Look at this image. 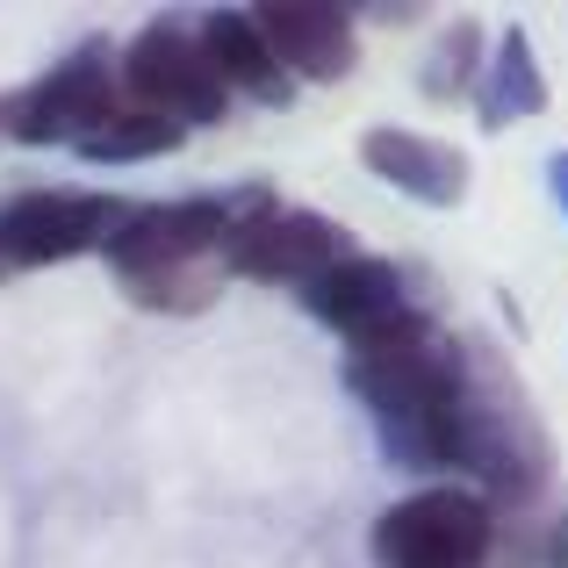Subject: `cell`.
I'll return each instance as SVG.
<instances>
[{"label": "cell", "instance_id": "cell-3", "mask_svg": "<svg viewBox=\"0 0 568 568\" xmlns=\"http://www.w3.org/2000/svg\"><path fill=\"white\" fill-rule=\"evenodd\" d=\"M489 518L483 497L468 489H417L375 518V561L382 568H483L489 555Z\"/></svg>", "mask_w": 568, "mask_h": 568}, {"label": "cell", "instance_id": "cell-9", "mask_svg": "<svg viewBox=\"0 0 568 568\" xmlns=\"http://www.w3.org/2000/svg\"><path fill=\"white\" fill-rule=\"evenodd\" d=\"M260 29L266 58L295 80H346L353 58H361V37H353V14L338 8H310V0H260L245 14Z\"/></svg>", "mask_w": 568, "mask_h": 568}, {"label": "cell", "instance_id": "cell-5", "mask_svg": "<svg viewBox=\"0 0 568 568\" xmlns=\"http://www.w3.org/2000/svg\"><path fill=\"white\" fill-rule=\"evenodd\" d=\"M123 87L130 101H138L144 115H159V123L187 130V123H216L223 115V80L216 65H209L202 37H194L187 22H152L138 43L123 51Z\"/></svg>", "mask_w": 568, "mask_h": 568}, {"label": "cell", "instance_id": "cell-7", "mask_svg": "<svg viewBox=\"0 0 568 568\" xmlns=\"http://www.w3.org/2000/svg\"><path fill=\"white\" fill-rule=\"evenodd\" d=\"M109 51H72L58 72H43L29 94H14L8 138L22 144H87L115 115V80L101 65Z\"/></svg>", "mask_w": 568, "mask_h": 568}, {"label": "cell", "instance_id": "cell-8", "mask_svg": "<svg viewBox=\"0 0 568 568\" xmlns=\"http://www.w3.org/2000/svg\"><path fill=\"white\" fill-rule=\"evenodd\" d=\"M231 237V209L223 202H166V209H138L115 231L109 260L123 281H159V274H187L194 260L223 252Z\"/></svg>", "mask_w": 568, "mask_h": 568}, {"label": "cell", "instance_id": "cell-17", "mask_svg": "<svg viewBox=\"0 0 568 568\" xmlns=\"http://www.w3.org/2000/svg\"><path fill=\"white\" fill-rule=\"evenodd\" d=\"M555 568H568V518L555 526Z\"/></svg>", "mask_w": 568, "mask_h": 568}, {"label": "cell", "instance_id": "cell-13", "mask_svg": "<svg viewBox=\"0 0 568 568\" xmlns=\"http://www.w3.org/2000/svg\"><path fill=\"white\" fill-rule=\"evenodd\" d=\"M547 101V80L540 65H532V43L526 29H504V51L489 58V94H483V123H518V115H540Z\"/></svg>", "mask_w": 568, "mask_h": 568}, {"label": "cell", "instance_id": "cell-2", "mask_svg": "<svg viewBox=\"0 0 568 568\" xmlns=\"http://www.w3.org/2000/svg\"><path fill=\"white\" fill-rule=\"evenodd\" d=\"M446 468H475L511 497H526L547 468V439L532 410L518 403L511 375H497L483 353H460L454 410H446Z\"/></svg>", "mask_w": 568, "mask_h": 568}, {"label": "cell", "instance_id": "cell-12", "mask_svg": "<svg viewBox=\"0 0 568 568\" xmlns=\"http://www.w3.org/2000/svg\"><path fill=\"white\" fill-rule=\"evenodd\" d=\"M202 51H209V65H216L223 94L245 87V94H260V101H288V72L266 58L260 29H252L237 8H223V14H209V22H202Z\"/></svg>", "mask_w": 568, "mask_h": 568}, {"label": "cell", "instance_id": "cell-11", "mask_svg": "<svg viewBox=\"0 0 568 568\" xmlns=\"http://www.w3.org/2000/svg\"><path fill=\"white\" fill-rule=\"evenodd\" d=\"M361 159L382 173L388 187H403L410 202H425V209H446V202L468 194V159H460L454 144L417 138V130H367Z\"/></svg>", "mask_w": 568, "mask_h": 568}, {"label": "cell", "instance_id": "cell-4", "mask_svg": "<svg viewBox=\"0 0 568 568\" xmlns=\"http://www.w3.org/2000/svg\"><path fill=\"white\" fill-rule=\"evenodd\" d=\"M138 216V202L123 194H14L0 209V260L8 266H58V260H80V252H109L115 231Z\"/></svg>", "mask_w": 568, "mask_h": 568}, {"label": "cell", "instance_id": "cell-10", "mask_svg": "<svg viewBox=\"0 0 568 568\" xmlns=\"http://www.w3.org/2000/svg\"><path fill=\"white\" fill-rule=\"evenodd\" d=\"M303 303H310V317H324L332 332H346V338H367V332H382L388 317H403V288H396V266L388 260H338L332 274H317V281H303Z\"/></svg>", "mask_w": 568, "mask_h": 568}, {"label": "cell", "instance_id": "cell-6", "mask_svg": "<svg viewBox=\"0 0 568 568\" xmlns=\"http://www.w3.org/2000/svg\"><path fill=\"white\" fill-rule=\"evenodd\" d=\"M338 260H353V237L317 209H260V216H231L223 237V266L252 281H317Z\"/></svg>", "mask_w": 568, "mask_h": 568}, {"label": "cell", "instance_id": "cell-15", "mask_svg": "<svg viewBox=\"0 0 568 568\" xmlns=\"http://www.w3.org/2000/svg\"><path fill=\"white\" fill-rule=\"evenodd\" d=\"M475 51H483V22H468V14H460V22L439 37L432 65H425V94L432 101H439V94H460V87L475 80Z\"/></svg>", "mask_w": 568, "mask_h": 568}, {"label": "cell", "instance_id": "cell-14", "mask_svg": "<svg viewBox=\"0 0 568 568\" xmlns=\"http://www.w3.org/2000/svg\"><path fill=\"white\" fill-rule=\"evenodd\" d=\"M173 144H181L173 123H159V115H144V109H115L80 152L101 159V166H123V159H159V152H173Z\"/></svg>", "mask_w": 568, "mask_h": 568}, {"label": "cell", "instance_id": "cell-1", "mask_svg": "<svg viewBox=\"0 0 568 568\" xmlns=\"http://www.w3.org/2000/svg\"><path fill=\"white\" fill-rule=\"evenodd\" d=\"M454 382H460V353L439 346L425 317H388L382 332L353 338V388L367 396L396 468H446Z\"/></svg>", "mask_w": 568, "mask_h": 568}, {"label": "cell", "instance_id": "cell-16", "mask_svg": "<svg viewBox=\"0 0 568 568\" xmlns=\"http://www.w3.org/2000/svg\"><path fill=\"white\" fill-rule=\"evenodd\" d=\"M555 202L568 209V159H555Z\"/></svg>", "mask_w": 568, "mask_h": 568}]
</instances>
